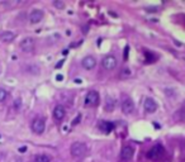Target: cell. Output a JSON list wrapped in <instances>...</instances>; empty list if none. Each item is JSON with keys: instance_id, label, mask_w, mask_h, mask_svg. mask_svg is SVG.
<instances>
[{"instance_id": "cell-1", "label": "cell", "mask_w": 185, "mask_h": 162, "mask_svg": "<svg viewBox=\"0 0 185 162\" xmlns=\"http://www.w3.org/2000/svg\"><path fill=\"white\" fill-rule=\"evenodd\" d=\"M70 152L74 158L80 160L88 153V146L84 142H74L70 147Z\"/></svg>"}, {"instance_id": "cell-2", "label": "cell", "mask_w": 185, "mask_h": 162, "mask_svg": "<svg viewBox=\"0 0 185 162\" xmlns=\"http://www.w3.org/2000/svg\"><path fill=\"white\" fill-rule=\"evenodd\" d=\"M165 156V150L161 144H156L146 153V157L151 161H159Z\"/></svg>"}, {"instance_id": "cell-3", "label": "cell", "mask_w": 185, "mask_h": 162, "mask_svg": "<svg viewBox=\"0 0 185 162\" xmlns=\"http://www.w3.org/2000/svg\"><path fill=\"white\" fill-rule=\"evenodd\" d=\"M99 101V93L97 90H90V91L85 95V99H84V105L85 107H94L97 105Z\"/></svg>"}, {"instance_id": "cell-4", "label": "cell", "mask_w": 185, "mask_h": 162, "mask_svg": "<svg viewBox=\"0 0 185 162\" xmlns=\"http://www.w3.org/2000/svg\"><path fill=\"white\" fill-rule=\"evenodd\" d=\"M34 46H36V41H34V38H32V37L23 38V39L20 41V43H19L20 50L23 52H27V53H29V52H32L33 50H34Z\"/></svg>"}, {"instance_id": "cell-5", "label": "cell", "mask_w": 185, "mask_h": 162, "mask_svg": "<svg viewBox=\"0 0 185 162\" xmlns=\"http://www.w3.org/2000/svg\"><path fill=\"white\" fill-rule=\"evenodd\" d=\"M117 65H118V61L114 56H105L103 58L102 61V66H103V69L104 70H107V71H112V70H114L117 67Z\"/></svg>"}, {"instance_id": "cell-6", "label": "cell", "mask_w": 185, "mask_h": 162, "mask_svg": "<svg viewBox=\"0 0 185 162\" xmlns=\"http://www.w3.org/2000/svg\"><path fill=\"white\" fill-rule=\"evenodd\" d=\"M46 129V120L43 118H36L32 122V131L36 134H42Z\"/></svg>"}, {"instance_id": "cell-7", "label": "cell", "mask_w": 185, "mask_h": 162, "mask_svg": "<svg viewBox=\"0 0 185 162\" xmlns=\"http://www.w3.org/2000/svg\"><path fill=\"white\" fill-rule=\"evenodd\" d=\"M121 108H122L123 114H126V115H131V114H133V112H135V104L132 101V99H129V98H124L122 100Z\"/></svg>"}, {"instance_id": "cell-8", "label": "cell", "mask_w": 185, "mask_h": 162, "mask_svg": "<svg viewBox=\"0 0 185 162\" xmlns=\"http://www.w3.org/2000/svg\"><path fill=\"white\" fill-rule=\"evenodd\" d=\"M143 109H145L146 113L152 114L157 110V104H156V101L152 98H146L145 101H143Z\"/></svg>"}, {"instance_id": "cell-9", "label": "cell", "mask_w": 185, "mask_h": 162, "mask_svg": "<svg viewBox=\"0 0 185 162\" xmlns=\"http://www.w3.org/2000/svg\"><path fill=\"white\" fill-rule=\"evenodd\" d=\"M43 17H45L43 10H41V9H33L29 14V22L32 24H37V23H39L43 19Z\"/></svg>"}, {"instance_id": "cell-10", "label": "cell", "mask_w": 185, "mask_h": 162, "mask_svg": "<svg viewBox=\"0 0 185 162\" xmlns=\"http://www.w3.org/2000/svg\"><path fill=\"white\" fill-rule=\"evenodd\" d=\"M81 65L85 70H93L94 67L97 66V58L93 56H86L84 57L83 61H81Z\"/></svg>"}, {"instance_id": "cell-11", "label": "cell", "mask_w": 185, "mask_h": 162, "mask_svg": "<svg viewBox=\"0 0 185 162\" xmlns=\"http://www.w3.org/2000/svg\"><path fill=\"white\" fill-rule=\"evenodd\" d=\"M133 156H135V150H133V147H131V146L123 147V150H122V152H121V157H122L123 161H129V160L133 158Z\"/></svg>"}, {"instance_id": "cell-12", "label": "cell", "mask_w": 185, "mask_h": 162, "mask_svg": "<svg viewBox=\"0 0 185 162\" xmlns=\"http://www.w3.org/2000/svg\"><path fill=\"white\" fill-rule=\"evenodd\" d=\"M52 115L56 120H62V119L66 117V109L65 107L62 105H56L55 109H53V113H52Z\"/></svg>"}, {"instance_id": "cell-13", "label": "cell", "mask_w": 185, "mask_h": 162, "mask_svg": "<svg viewBox=\"0 0 185 162\" xmlns=\"http://www.w3.org/2000/svg\"><path fill=\"white\" fill-rule=\"evenodd\" d=\"M15 38V33L12 31H4L0 33V41L1 42H12Z\"/></svg>"}, {"instance_id": "cell-14", "label": "cell", "mask_w": 185, "mask_h": 162, "mask_svg": "<svg viewBox=\"0 0 185 162\" xmlns=\"http://www.w3.org/2000/svg\"><path fill=\"white\" fill-rule=\"evenodd\" d=\"M99 128H100V131L104 133H110L113 131V128H114V124L110 122H107V120H102L99 123Z\"/></svg>"}, {"instance_id": "cell-15", "label": "cell", "mask_w": 185, "mask_h": 162, "mask_svg": "<svg viewBox=\"0 0 185 162\" xmlns=\"http://www.w3.org/2000/svg\"><path fill=\"white\" fill-rule=\"evenodd\" d=\"M114 108H116V100L112 99L110 96L107 98V101H105V104H104V109L110 113V112L114 110Z\"/></svg>"}, {"instance_id": "cell-16", "label": "cell", "mask_w": 185, "mask_h": 162, "mask_svg": "<svg viewBox=\"0 0 185 162\" xmlns=\"http://www.w3.org/2000/svg\"><path fill=\"white\" fill-rule=\"evenodd\" d=\"M33 162H51V158L47 155H37Z\"/></svg>"}, {"instance_id": "cell-17", "label": "cell", "mask_w": 185, "mask_h": 162, "mask_svg": "<svg viewBox=\"0 0 185 162\" xmlns=\"http://www.w3.org/2000/svg\"><path fill=\"white\" fill-rule=\"evenodd\" d=\"M7 98H8V91L5 89H0V103H3Z\"/></svg>"}, {"instance_id": "cell-18", "label": "cell", "mask_w": 185, "mask_h": 162, "mask_svg": "<svg viewBox=\"0 0 185 162\" xmlns=\"http://www.w3.org/2000/svg\"><path fill=\"white\" fill-rule=\"evenodd\" d=\"M53 5H55V8H57V9H65V3L61 1V0H55Z\"/></svg>"}, {"instance_id": "cell-19", "label": "cell", "mask_w": 185, "mask_h": 162, "mask_svg": "<svg viewBox=\"0 0 185 162\" xmlns=\"http://www.w3.org/2000/svg\"><path fill=\"white\" fill-rule=\"evenodd\" d=\"M14 110H19L20 109V105H22V100L20 99H15L14 100Z\"/></svg>"}, {"instance_id": "cell-20", "label": "cell", "mask_w": 185, "mask_h": 162, "mask_svg": "<svg viewBox=\"0 0 185 162\" xmlns=\"http://www.w3.org/2000/svg\"><path fill=\"white\" fill-rule=\"evenodd\" d=\"M26 151H27V147H20V148H19V152H20V153H24Z\"/></svg>"}, {"instance_id": "cell-21", "label": "cell", "mask_w": 185, "mask_h": 162, "mask_svg": "<svg viewBox=\"0 0 185 162\" xmlns=\"http://www.w3.org/2000/svg\"><path fill=\"white\" fill-rule=\"evenodd\" d=\"M62 79H64V77H62V75H57V80H58V81H61Z\"/></svg>"}, {"instance_id": "cell-22", "label": "cell", "mask_w": 185, "mask_h": 162, "mask_svg": "<svg viewBox=\"0 0 185 162\" xmlns=\"http://www.w3.org/2000/svg\"><path fill=\"white\" fill-rule=\"evenodd\" d=\"M15 162H23V161H22V160H17Z\"/></svg>"}]
</instances>
